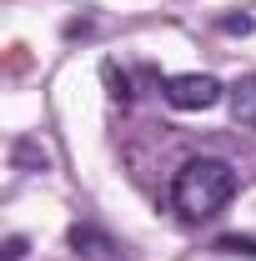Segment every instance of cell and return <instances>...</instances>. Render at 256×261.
Segmentation results:
<instances>
[{
  "mask_svg": "<svg viewBox=\"0 0 256 261\" xmlns=\"http://www.w3.org/2000/svg\"><path fill=\"white\" fill-rule=\"evenodd\" d=\"M25 251H31V241H25V236H5V246H0V261H25Z\"/></svg>",
  "mask_w": 256,
  "mask_h": 261,
  "instance_id": "8",
  "label": "cell"
},
{
  "mask_svg": "<svg viewBox=\"0 0 256 261\" xmlns=\"http://www.w3.org/2000/svg\"><path fill=\"white\" fill-rule=\"evenodd\" d=\"M221 31H226V35H251V31H256V20H251V15H226Z\"/></svg>",
  "mask_w": 256,
  "mask_h": 261,
  "instance_id": "9",
  "label": "cell"
},
{
  "mask_svg": "<svg viewBox=\"0 0 256 261\" xmlns=\"http://www.w3.org/2000/svg\"><path fill=\"white\" fill-rule=\"evenodd\" d=\"M236 196V166L221 156H191L181 161L176 181H171V206L186 216V221H211L221 216Z\"/></svg>",
  "mask_w": 256,
  "mask_h": 261,
  "instance_id": "1",
  "label": "cell"
},
{
  "mask_svg": "<svg viewBox=\"0 0 256 261\" xmlns=\"http://www.w3.org/2000/svg\"><path fill=\"white\" fill-rule=\"evenodd\" d=\"M216 251L221 256H256V236H221Z\"/></svg>",
  "mask_w": 256,
  "mask_h": 261,
  "instance_id": "7",
  "label": "cell"
},
{
  "mask_svg": "<svg viewBox=\"0 0 256 261\" xmlns=\"http://www.w3.org/2000/svg\"><path fill=\"white\" fill-rule=\"evenodd\" d=\"M70 251H75L81 261H126L121 246H116L100 226H70Z\"/></svg>",
  "mask_w": 256,
  "mask_h": 261,
  "instance_id": "3",
  "label": "cell"
},
{
  "mask_svg": "<svg viewBox=\"0 0 256 261\" xmlns=\"http://www.w3.org/2000/svg\"><path fill=\"white\" fill-rule=\"evenodd\" d=\"M100 75H106V86H111V100H121V106H126V100H131V75H126V70H116V61H106Z\"/></svg>",
  "mask_w": 256,
  "mask_h": 261,
  "instance_id": "6",
  "label": "cell"
},
{
  "mask_svg": "<svg viewBox=\"0 0 256 261\" xmlns=\"http://www.w3.org/2000/svg\"><path fill=\"white\" fill-rule=\"evenodd\" d=\"M226 100H231V116H236V126L256 130V75L236 81V86L226 91Z\"/></svg>",
  "mask_w": 256,
  "mask_h": 261,
  "instance_id": "4",
  "label": "cell"
},
{
  "mask_svg": "<svg viewBox=\"0 0 256 261\" xmlns=\"http://www.w3.org/2000/svg\"><path fill=\"white\" fill-rule=\"evenodd\" d=\"M161 96H166L171 111H211L216 100H226V86L206 70H186V75H171L161 86Z\"/></svg>",
  "mask_w": 256,
  "mask_h": 261,
  "instance_id": "2",
  "label": "cell"
},
{
  "mask_svg": "<svg viewBox=\"0 0 256 261\" xmlns=\"http://www.w3.org/2000/svg\"><path fill=\"white\" fill-rule=\"evenodd\" d=\"M10 161H15V171H45V166H50V156H45V151L35 146L31 136H25V141H15V151H10Z\"/></svg>",
  "mask_w": 256,
  "mask_h": 261,
  "instance_id": "5",
  "label": "cell"
}]
</instances>
